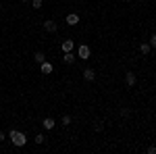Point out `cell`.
Returning <instances> with one entry per match:
<instances>
[{
    "mask_svg": "<svg viewBox=\"0 0 156 154\" xmlns=\"http://www.w3.org/2000/svg\"><path fill=\"white\" fill-rule=\"evenodd\" d=\"M9 138H11V142L15 144L17 148H21V146H25V144H27V138H25V133H23V131L12 129L11 133H9Z\"/></svg>",
    "mask_w": 156,
    "mask_h": 154,
    "instance_id": "1",
    "label": "cell"
},
{
    "mask_svg": "<svg viewBox=\"0 0 156 154\" xmlns=\"http://www.w3.org/2000/svg\"><path fill=\"white\" fill-rule=\"evenodd\" d=\"M90 54H92V50H90V46H87V44H81V46L77 48V56H79V59L87 60V59H90Z\"/></svg>",
    "mask_w": 156,
    "mask_h": 154,
    "instance_id": "2",
    "label": "cell"
},
{
    "mask_svg": "<svg viewBox=\"0 0 156 154\" xmlns=\"http://www.w3.org/2000/svg\"><path fill=\"white\" fill-rule=\"evenodd\" d=\"M135 81H137V77H135V73H133V71H127V73H125V83H127L129 88H133V85H135Z\"/></svg>",
    "mask_w": 156,
    "mask_h": 154,
    "instance_id": "3",
    "label": "cell"
},
{
    "mask_svg": "<svg viewBox=\"0 0 156 154\" xmlns=\"http://www.w3.org/2000/svg\"><path fill=\"white\" fill-rule=\"evenodd\" d=\"M52 69H54V67H52V63H48V60H44V63L40 65V71L44 73V75H50V73H52Z\"/></svg>",
    "mask_w": 156,
    "mask_h": 154,
    "instance_id": "4",
    "label": "cell"
},
{
    "mask_svg": "<svg viewBox=\"0 0 156 154\" xmlns=\"http://www.w3.org/2000/svg\"><path fill=\"white\" fill-rule=\"evenodd\" d=\"M83 79L85 81H94L96 79V71L94 69H83Z\"/></svg>",
    "mask_w": 156,
    "mask_h": 154,
    "instance_id": "5",
    "label": "cell"
},
{
    "mask_svg": "<svg viewBox=\"0 0 156 154\" xmlns=\"http://www.w3.org/2000/svg\"><path fill=\"white\" fill-rule=\"evenodd\" d=\"M44 29H46V31H50V34H54V31H56V29H58V25L54 23V21H44Z\"/></svg>",
    "mask_w": 156,
    "mask_h": 154,
    "instance_id": "6",
    "label": "cell"
},
{
    "mask_svg": "<svg viewBox=\"0 0 156 154\" xmlns=\"http://www.w3.org/2000/svg\"><path fill=\"white\" fill-rule=\"evenodd\" d=\"M75 59H77V54H73V52H65L62 63H65V65H73V63H75Z\"/></svg>",
    "mask_w": 156,
    "mask_h": 154,
    "instance_id": "7",
    "label": "cell"
},
{
    "mask_svg": "<svg viewBox=\"0 0 156 154\" xmlns=\"http://www.w3.org/2000/svg\"><path fill=\"white\" fill-rule=\"evenodd\" d=\"M60 48H62V52H73L75 44H73V40H65V42L60 44Z\"/></svg>",
    "mask_w": 156,
    "mask_h": 154,
    "instance_id": "8",
    "label": "cell"
},
{
    "mask_svg": "<svg viewBox=\"0 0 156 154\" xmlns=\"http://www.w3.org/2000/svg\"><path fill=\"white\" fill-rule=\"evenodd\" d=\"M42 125H44V129H54V125H56V121L52 117H46L44 121H42Z\"/></svg>",
    "mask_w": 156,
    "mask_h": 154,
    "instance_id": "9",
    "label": "cell"
},
{
    "mask_svg": "<svg viewBox=\"0 0 156 154\" xmlns=\"http://www.w3.org/2000/svg\"><path fill=\"white\" fill-rule=\"evenodd\" d=\"M77 23H79V15H77V13L67 15V25H77Z\"/></svg>",
    "mask_w": 156,
    "mask_h": 154,
    "instance_id": "10",
    "label": "cell"
},
{
    "mask_svg": "<svg viewBox=\"0 0 156 154\" xmlns=\"http://www.w3.org/2000/svg\"><path fill=\"white\" fill-rule=\"evenodd\" d=\"M34 60H36L37 65H42V63L46 60V54H44V52H36V54H34Z\"/></svg>",
    "mask_w": 156,
    "mask_h": 154,
    "instance_id": "11",
    "label": "cell"
},
{
    "mask_svg": "<svg viewBox=\"0 0 156 154\" xmlns=\"http://www.w3.org/2000/svg\"><path fill=\"white\" fill-rule=\"evenodd\" d=\"M150 44H148V42H144V44H142V46H140V52H142V54H150Z\"/></svg>",
    "mask_w": 156,
    "mask_h": 154,
    "instance_id": "12",
    "label": "cell"
},
{
    "mask_svg": "<svg viewBox=\"0 0 156 154\" xmlns=\"http://www.w3.org/2000/svg\"><path fill=\"white\" fill-rule=\"evenodd\" d=\"M60 123H62L65 127H67V125H71V117H69V115H65V117L60 119Z\"/></svg>",
    "mask_w": 156,
    "mask_h": 154,
    "instance_id": "13",
    "label": "cell"
},
{
    "mask_svg": "<svg viewBox=\"0 0 156 154\" xmlns=\"http://www.w3.org/2000/svg\"><path fill=\"white\" fill-rule=\"evenodd\" d=\"M104 129V123L102 121H96V125H94V131H102Z\"/></svg>",
    "mask_w": 156,
    "mask_h": 154,
    "instance_id": "14",
    "label": "cell"
},
{
    "mask_svg": "<svg viewBox=\"0 0 156 154\" xmlns=\"http://www.w3.org/2000/svg\"><path fill=\"white\" fill-rule=\"evenodd\" d=\"M44 142H46V138H44L42 133H37L36 135V144H44Z\"/></svg>",
    "mask_w": 156,
    "mask_h": 154,
    "instance_id": "15",
    "label": "cell"
},
{
    "mask_svg": "<svg viewBox=\"0 0 156 154\" xmlns=\"http://www.w3.org/2000/svg\"><path fill=\"white\" fill-rule=\"evenodd\" d=\"M148 44H150L152 48H156V34H152V36H150V42H148Z\"/></svg>",
    "mask_w": 156,
    "mask_h": 154,
    "instance_id": "16",
    "label": "cell"
},
{
    "mask_svg": "<svg viewBox=\"0 0 156 154\" xmlns=\"http://www.w3.org/2000/svg\"><path fill=\"white\" fill-rule=\"evenodd\" d=\"M34 9H42V0H34Z\"/></svg>",
    "mask_w": 156,
    "mask_h": 154,
    "instance_id": "17",
    "label": "cell"
},
{
    "mask_svg": "<svg viewBox=\"0 0 156 154\" xmlns=\"http://www.w3.org/2000/svg\"><path fill=\"white\" fill-rule=\"evenodd\" d=\"M148 154H156V148H154V146H150V148H148Z\"/></svg>",
    "mask_w": 156,
    "mask_h": 154,
    "instance_id": "18",
    "label": "cell"
},
{
    "mask_svg": "<svg viewBox=\"0 0 156 154\" xmlns=\"http://www.w3.org/2000/svg\"><path fill=\"white\" fill-rule=\"evenodd\" d=\"M2 140H4V133H2V131H0V142H2Z\"/></svg>",
    "mask_w": 156,
    "mask_h": 154,
    "instance_id": "19",
    "label": "cell"
},
{
    "mask_svg": "<svg viewBox=\"0 0 156 154\" xmlns=\"http://www.w3.org/2000/svg\"><path fill=\"white\" fill-rule=\"evenodd\" d=\"M21 2H27V0H21Z\"/></svg>",
    "mask_w": 156,
    "mask_h": 154,
    "instance_id": "20",
    "label": "cell"
}]
</instances>
